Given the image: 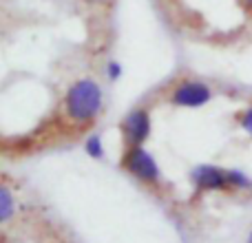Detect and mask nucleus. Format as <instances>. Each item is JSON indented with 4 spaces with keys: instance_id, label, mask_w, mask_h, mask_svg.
I'll return each mask as SVG.
<instances>
[{
    "instance_id": "f257e3e1",
    "label": "nucleus",
    "mask_w": 252,
    "mask_h": 243,
    "mask_svg": "<svg viewBox=\"0 0 252 243\" xmlns=\"http://www.w3.org/2000/svg\"><path fill=\"white\" fill-rule=\"evenodd\" d=\"M64 109H66V115L75 124L80 126L91 124L100 115V109H102V89L89 78L78 80L66 91Z\"/></svg>"
},
{
    "instance_id": "f03ea898",
    "label": "nucleus",
    "mask_w": 252,
    "mask_h": 243,
    "mask_svg": "<svg viewBox=\"0 0 252 243\" xmlns=\"http://www.w3.org/2000/svg\"><path fill=\"white\" fill-rule=\"evenodd\" d=\"M124 166L130 175L139 179V182H146V183H157L159 179V168H157L155 159L144 151L142 146H130L128 152L124 157Z\"/></svg>"
},
{
    "instance_id": "7ed1b4c3",
    "label": "nucleus",
    "mask_w": 252,
    "mask_h": 243,
    "mask_svg": "<svg viewBox=\"0 0 252 243\" xmlns=\"http://www.w3.org/2000/svg\"><path fill=\"white\" fill-rule=\"evenodd\" d=\"M210 97H213V91H210L206 84L188 80V82H182L177 89H175L173 95H170V100H173L175 106H188V109H197V106L208 104Z\"/></svg>"
},
{
    "instance_id": "20e7f679",
    "label": "nucleus",
    "mask_w": 252,
    "mask_h": 243,
    "mask_svg": "<svg viewBox=\"0 0 252 243\" xmlns=\"http://www.w3.org/2000/svg\"><path fill=\"white\" fill-rule=\"evenodd\" d=\"M122 130L126 135L128 146H142L146 137L151 135V118H148L146 109H135L126 115L122 122Z\"/></svg>"
},
{
    "instance_id": "39448f33",
    "label": "nucleus",
    "mask_w": 252,
    "mask_h": 243,
    "mask_svg": "<svg viewBox=\"0 0 252 243\" xmlns=\"http://www.w3.org/2000/svg\"><path fill=\"white\" fill-rule=\"evenodd\" d=\"M192 182L197 183L199 190H223V188H230L228 173L219 170L217 166H197L192 170Z\"/></svg>"
},
{
    "instance_id": "423d86ee",
    "label": "nucleus",
    "mask_w": 252,
    "mask_h": 243,
    "mask_svg": "<svg viewBox=\"0 0 252 243\" xmlns=\"http://www.w3.org/2000/svg\"><path fill=\"white\" fill-rule=\"evenodd\" d=\"M11 213H13L11 192H9L7 186H2V190H0V219H2V221H7V219L11 217Z\"/></svg>"
},
{
    "instance_id": "0eeeda50",
    "label": "nucleus",
    "mask_w": 252,
    "mask_h": 243,
    "mask_svg": "<svg viewBox=\"0 0 252 243\" xmlns=\"http://www.w3.org/2000/svg\"><path fill=\"white\" fill-rule=\"evenodd\" d=\"M228 182H230V188H248L250 186V179L246 177L244 173H239V170H230V173H228Z\"/></svg>"
},
{
    "instance_id": "6e6552de",
    "label": "nucleus",
    "mask_w": 252,
    "mask_h": 243,
    "mask_svg": "<svg viewBox=\"0 0 252 243\" xmlns=\"http://www.w3.org/2000/svg\"><path fill=\"white\" fill-rule=\"evenodd\" d=\"M87 152L91 157H102V155H104V151H102V142H100V137H97V135H93V137L87 139Z\"/></svg>"
},
{
    "instance_id": "1a4fd4ad",
    "label": "nucleus",
    "mask_w": 252,
    "mask_h": 243,
    "mask_svg": "<svg viewBox=\"0 0 252 243\" xmlns=\"http://www.w3.org/2000/svg\"><path fill=\"white\" fill-rule=\"evenodd\" d=\"M241 126H244L246 133L252 135V106L248 111H244V113H241Z\"/></svg>"
},
{
    "instance_id": "9d476101",
    "label": "nucleus",
    "mask_w": 252,
    "mask_h": 243,
    "mask_svg": "<svg viewBox=\"0 0 252 243\" xmlns=\"http://www.w3.org/2000/svg\"><path fill=\"white\" fill-rule=\"evenodd\" d=\"M106 71H109L111 80H118V78H120V73H122V69H120V64H115V62H111V64L106 66Z\"/></svg>"
},
{
    "instance_id": "9b49d317",
    "label": "nucleus",
    "mask_w": 252,
    "mask_h": 243,
    "mask_svg": "<svg viewBox=\"0 0 252 243\" xmlns=\"http://www.w3.org/2000/svg\"><path fill=\"white\" fill-rule=\"evenodd\" d=\"M246 4H250V7H252V0H246Z\"/></svg>"
},
{
    "instance_id": "f8f14e48",
    "label": "nucleus",
    "mask_w": 252,
    "mask_h": 243,
    "mask_svg": "<svg viewBox=\"0 0 252 243\" xmlns=\"http://www.w3.org/2000/svg\"><path fill=\"white\" fill-rule=\"evenodd\" d=\"M95 2H106V0H95Z\"/></svg>"
},
{
    "instance_id": "ddd939ff",
    "label": "nucleus",
    "mask_w": 252,
    "mask_h": 243,
    "mask_svg": "<svg viewBox=\"0 0 252 243\" xmlns=\"http://www.w3.org/2000/svg\"><path fill=\"white\" fill-rule=\"evenodd\" d=\"M248 243H252V235H250V239H248Z\"/></svg>"
}]
</instances>
